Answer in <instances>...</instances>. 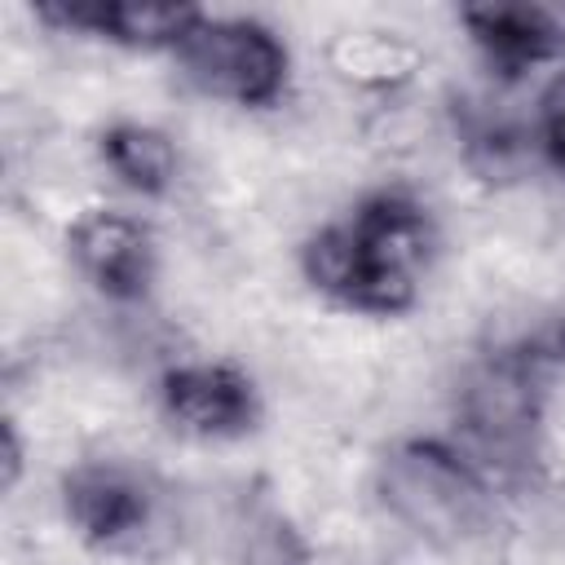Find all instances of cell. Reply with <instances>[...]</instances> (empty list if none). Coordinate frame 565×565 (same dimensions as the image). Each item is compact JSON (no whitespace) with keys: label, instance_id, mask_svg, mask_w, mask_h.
Listing matches in <instances>:
<instances>
[{"label":"cell","instance_id":"1","mask_svg":"<svg viewBox=\"0 0 565 565\" xmlns=\"http://www.w3.org/2000/svg\"><path fill=\"white\" fill-rule=\"evenodd\" d=\"M428 243V212L402 190H380L305 243V278L344 309L402 313L415 305Z\"/></svg>","mask_w":565,"mask_h":565},{"label":"cell","instance_id":"2","mask_svg":"<svg viewBox=\"0 0 565 565\" xmlns=\"http://www.w3.org/2000/svg\"><path fill=\"white\" fill-rule=\"evenodd\" d=\"M384 503L428 543H463L490 516L481 477L441 441H402L380 468Z\"/></svg>","mask_w":565,"mask_h":565},{"label":"cell","instance_id":"3","mask_svg":"<svg viewBox=\"0 0 565 565\" xmlns=\"http://www.w3.org/2000/svg\"><path fill=\"white\" fill-rule=\"evenodd\" d=\"M185 75L238 106H269L287 84V49L282 40L252 18H207L177 49Z\"/></svg>","mask_w":565,"mask_h":565},{"label":"cell","instance_id":"4","mask_svg":"<svg viewBox=\"0 0 565 565\" xmlns=\"http://www.w3.org/2000/svg\"><path fill=\"white\" fill-rule=\"evenodd\" d=\"M163 411L194 437H238L256 424V384L230 362L172 366L159 384Z\"/></svg>","mask_w":565,"mask_h":565},{"label":"cell","instance_id":"5","mask_svg":"<svg viewBox=\"0 0 565 565\" xmlns=\"http://www.w3.org/2000/svg\"><path fill=\"white\" fill-rule=\"evenodd\" d=\"M459 18L499 75H521L530 66L565 57V9L556 4L490 0V4H468Z\"/></svg>","mask_w":565,"mask_h":565},{"label":"cell","instance_id":"6","mask_svg":"<svg viewBox=\"0 0 565 565\" xmlns=\"http://www.w3.org/2000/svg\"><path fill=\"white\" fill-rule=\"evenodd\" d=\"M71 256L110 300H137L154 282L150 230L124 212H84L71 225Z\"/></svg>","mask_w":565,"mask_h":565},{"label":"cell","instance_id":"7","mask_svg":"<svg viewBox=\"0 0 565 565\" xmlns=\"http://www.w3.org/2000/svg\"><path fill=\"white\" fill-rule=\"evenodd\" d=\"M62 503L79 539L97 547H124L150 525V494L119 463H79L75 472H66Z\"/></svg>","mask_w":565,"mask_h":565},{"label":"cell","instance_id":"8","mask_svg":"<svg viewBox=\"0 0 565 565\" xmlns=\"http://www.w3.org/2000/svg\"><path fill=\"white\" fill-rule=\"evenodd\" d=\"M40 18L93 31L132 49H181L185 35L203 22L194 4H159V0H53L40 4Z\"/></svg>","mask_w":565,"mask_h":565},{"label":"cell","instance_id":"9","mask_svg":"<svg viewBox=\"0 0 565 565\" xmlns=\"http://www.w3.org/2000/svg\"><path fill=\"white\" fill-rule=\"evenodd\" d=\"M102 159L137 194H163L172 185V177H177V150L150 124H115V128H106L102 132Z\"/></svg>","mask_w":565,"mask_h":565},{"label":"cell","instance_id":"10","mask_svg":"<svg viewBox=\"0 0 565 565\" xmlns=\"http://www.w3.org/2000/svg\"><path fill=\"white\" fill-rule=\"evenodd\" d=\"M543 150L565 172V75L543 97Z\"/></svg>","mask_w":565,"mask_h":565},{"label":"cell","instance_id":"11","mask_svg":"<svg viewBox=\"0 0 565 565\" xmlns=\"http://www.w3.org/2000/svg\"><path fill=\"white\" fill-rule=\"evenodd\" d=\"M0 437H4V490L18 481V468H22V446H18V428L13 419L0 424Z\"/></svg>","mask_w":565,"mask_h":565}]
</instances>
